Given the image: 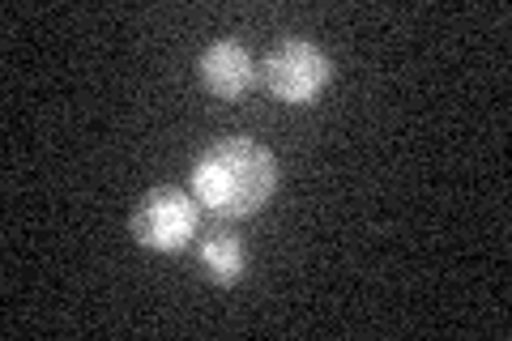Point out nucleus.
I'll list each match as a JSON object with an SVG mask.
<instances>
[{"instance_id": "obj_2", "label": "nucleus", "mask_w": 512, "mask_h": 341, "mask_svg": "<svg viewBox=\"0 0 512 341\" xmlns=\"http://www.w3.org/2000/svg\"><path fill=\"white\" fill-rule=\"evenodd\" d=\"M128 231L146 252H188L201 235V201L192 197V188L180 184H158L137 201Z\"/></svg>"}, {"instance_id": "obj_5", "label": "nucleus", "mask_w": 512, "mask_h": 341, "mask_svg": "<svg viewBox=\"0 0 512 341\" xmlns=\"http://www.w3.org/2000/svg\"><path fill=\"white\" fill-rule=\"evenodd\" d=\"M192 252H197V265L201 273L210 278L214 286L231 290L244 282V269H248V248H244V235L235 231L231 222H214L210 231H201L197 243H192Z\"/></svg>"}, {"instance_id": "obj_4", "label": "nucleus", "mask_w": 512, "mask_h": 341, "mask_svg": "<svg viewBox=\"0 0 512 341\" xmlns=\"http://www.w3.org/2000/svg\"><path fill=\"white\" fill-rule=\"evenodd\" d=\"M201 86L214 99H244L248 90L261 86V64L239 39H214L197 60Z\"/></svg>"}, {"instance_id": "obj_1", "label": "nucleus", "mask_w": 512, "mask_h": 341, "mask_svg": "<svg viewBox=\"0 0 512 341\" xmlns=\"http://www.w3.org/2000/svg\"><path fill=\"white\" fill-rule=\"evenodd\" d=\"M188 188L214 218L244 222L261 214L278 192V158L252 137H222L197 154Z\"/></svg>"}, {"instance_id": "obj_3", "label": "nucleus", "mask_w": 512, "mask_h": 341, "mask_svg": "<svg viewBox=\"0 0 512 341\" xmlns=\"http://www.w3.org/2000/svg\"><path fill=\"white\" fill-rule=\"evenodd\" d=\"M333 81V56L312 39H282L261 60V86L286 107H308Z\"/></svg>"}]
</instances>
